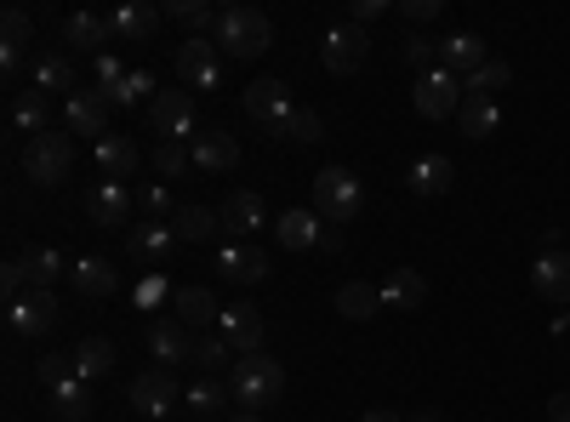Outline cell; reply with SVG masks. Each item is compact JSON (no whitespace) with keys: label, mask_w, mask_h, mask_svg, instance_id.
<instances>
[{"label":"cell","mask_w":570,"mask_h":422,"mask_svg":"<svg viewBox=\"0 0 570 422\" xmlns=\"http://www.w3.org/2000/svg\"><path fill=\"white\" fill-rule=\"evenodd\" d=\"M120 80H126L120 58H115V52H104V58H98V91H104V98H109V91H115Z\"/></svg>","instance_id":"obj_49"},{"label":"cell","mask_w":570,"mask_h":422,"mask_svg":"<svg viewBox=\"0 0 570 422\" xmlns=\"http://www.w3.org/2000/svg\"><path fill=\"white\" fill-rule=\"evenodd\" d=\"M383 12H389V0H354V18H348V23H360V29H365V23H376Z\"/></svg>","instance_id":"obj_51"},{"label":"cell","mask_w":570,"mask_h":422,"mask_svg":"<svg viewBox=\"0 0 570 422\" xmlns=\"http://www.w3.org/2000/svg\"><path fill=\"white\" fill-rule=\"evenodd\" d=\"M400 18L428 23V18H440V0H400Z\"/></svg>","instance_id":"obj_50"},{"label":"cell","mask_w":570,"mask_h":422,"mask_svg":"<svg viewBox=\"0 0 570 422\" xmlns=\"http://www.w3.org/2000/svg\"><path fill=\"white\" fill-rule=\"evenodd\" d=\"M365 29L360 23H337V29H325V40H320V63L331 69V75H354L360 63H365Z\"/></svg>","instance_id":"obj_10"},{"label":"cell","mask_w":570,"mask_h":422,"mask_svg":"<svg viewBox=\"0 0 570 422\" xmlns=\"http://www.w3.org/2000/svg\"><path fill=\"white\" fill-rule=\"evenodd\" d=\"M308 200H314V212H320L331 228H343V223L360 217L365 189H360V177H354L348 166H325V171H314V183H308Z\"/></svg>","instance_id":"obj_1"},{"label":"cell","mask_w":570,"mask_h":422,"mask_svg":"<svg viewBox=\"0 0 570 422\" xmlns=\"http://www.w3.org/2000/svg\"><path fill=\"white\" fill-rule=\"evenodd\" d=\"M171 228H177V241L206 246L223 223H217V212H212V206H177V212H171Z\"/></svg>","instance_id":"obj_32"},{"label":"cell","mask_w":570,"mask_h":422,"mask_svg":"<svg viewBox=\"0 0 570 422\" xmlns=\"http://www.w3.org/2000/svg\"><path fill=\"white\" fill-rule=\"evenodd\" d=\"M228 422H263V416H257V411H234Z\"/></svg>","instance_id":"obj_56"},{"label":"cell","mask_w":570,"mask_h":422,"mask_svg":"<svg viewBox=\"0 0 570 422\" xmlns=\"http://www.w3.org/2000/svg\"><path fill=\"white\" fill-rule=\"evenodd\" d=\"M428 303V279L416 268H400L383 279V308H422Z\"/></svg>","instance_id":"obj_33"},{"label":"cell","mask_w":570,"mask_h":422,"mask_svg":"<svg viewBox=\"0 0 570 422\" xmlns=\"http://www.w3.org/2000/svg\"><path fill=\"white\" fill-rule=\"evenodd\" d=\"M137 212H149V223H160L171 212V189L166 183H149V189H137Z\"/></svg>","instance_id":"obj_48"},{"label":"cell","mask_w":570,"mask_h":422,"mask_svg":"<svg viewBox=\"0 0 570 422\" xmlns=\"http://www.w3.org/2000/svg\"><path fill=\"white\" fill-rule=\"evenodd\" d=\"M52 405H58V422H86L91 416V389L80 377H69L63 389H52Z\"/></svg>","instance_id":"obj_39"},{"label":"cell","mask_w":570,"mask_h":422,"mask_svg":"<svg viewBox=\"0 0 570 422\" xmlns=\"http://www.w3.org/2000/svg\"><path fill=\"white\" fill-rule=\"evenodd\" d=\"M411 422H445V416H440V411H416Z\"/></svg>","instance_id":"obj_55"},{"label":"cell","mask_w":570,"mask_h":422,"mask_svg":"<svg viewBox=\"0 0 570 422\" xmlns=\"http://www.w3.org/2000/svg\"><path fill=\"white\" fill-rule=\"evenodd\" d=\"M400 58L416 69V75H428V69H440L434 58H440V40H428V35H405L400 40Z\"/></svg>","instance_id":"obj_43"},{"label":"cell","mask_w":570,"mask_h":422,"mask_svg":"<svg viewBox=\"0 0 570 422\" xmlns=\"http://www.w3.org/2000/svg\"><path fill=\"white\" fill-rule=\"evenodd\" d=\"M35 91H69V98H75V63H69V52H40L35 58Z\"/></svg>","instance_id":"obj_37"},{"label":"cell","mask_w":570,"mask_h":422,"mask_svg":"<svg viewBox=\"0 0 570 422\" xmlns=\"http://www.w3.org/2000/svg\"><path fill=\"white\" fill-rule=\"evenodd\" d=\"M531 286H537V297H548V303H570V252H537Z\"/></svg>","instance_id":"obj_22"},{"label":"cell","mask_w":570,"mask_h":422,"mask_svg":"<svg viewBox=\"0 0 570 422\" xmlns=\"http://www.w3.org/2000/svg\"><path fill=\"white\" fill-rule=\"evenodd\" d=\"M274 137H279V144H320V137H325V120H320L314 109H292V115L274 126Z\"/></svg>","instance_id":"obj_38"},{"label":"cell","mask_w":570,"mask_h":422,"mask_svg":"<svg viewBox=\"0 0 570 422\" xmlns=\"http://www.w3.org/2000/svg\"><path fill=\"white\" fill-rule=\"evenodd\" d=\"M131 206H137V195L126 189V183H91L86 189V217L98 228H126Z\"/></svg>","instance_id":"obj_15"},{"label":"cell","mask_w":570,"mask_h":422,"mask_svg":"<svg viewBox=\"0 0 570 422\" xmlns=\"http://www.w3.org/2000/svg\"><path fill=\"white\" fill-rule=\"evenodd\" d=\"M217 274L228 279V286H263L274 268H268L263 246H223L217 252Z\"/></svg>","instance_id":"obj_18"},{"label":"cell","mask_w":570,"mask_h":422,"mask_svg":"<svg viewBox=\"0 0 570 422\" xmlns=\"http://www.w3.org/2000/svg\"><path fill=\"white\" fill-rule=\"evenodd\" d=\"M46 120H52V104H46V91H35V86H29V91H18V98H12V126L29 137V144L52 131Z\"/></svg>","instance_id":"obj_29"},{"label":"cell","mask_w":570,"mask_h":422,"mask_svg":"<svg viewBox=\"0 0 570 422\" xmlns=\"http://www.w3.org/2000/svg\"><path fill=\"white\" fill-rule=\"evenodd\" d=\"M274 241H279L285 252H320V241H325V217H320L314 206L279 212V217H274Z\"/></svg>","instance_id":"obj_13"},{"label":"cell","mask_w":570,"mask_h":422,"mask_svg":"<svg viewBox=\"0 0 570 422\" xmlns=\"http://www.w3.org/2000/svg\"><path fill=\"white\" fill-rule=\"evenodd\" d=\"M188 160H195L200 171H234V166H240V144H234V137L228 131H195V137H188Z\"/></svg>","instance_id":"obj_20"},{"label":"cell","mask_w":570,"mask_h":422,"mask_svg":"<svg viewBox=\"0 0 570 422\" xmlns=\"http://www.w3.org/2000/svg\"><path fill=\"white\" fill-rule=\"evenodd\" d=\"M109 40H115V23L104 12H75L69 18V46H80V52H109Z\"/></svg>","instance_id":"obj_30"},{"label":"cell","mask_w":570,"mask_h":422,"mask_svg":"<svg viewBox=\"0 0 570 422\" xmlns=\"http://www.w3.org/2000/svg\"><path fill=\"white\" fill-rule=\"evenodd\" d=\"M23 63H29L23 46H0V69H7V75H23Z\"/></svg>","instance_id":"obj_52"},{"label":"cell","mask_w":570,"mask_h":422,"mask_svg":"<svg viewBox=\"0 0 570 422\" xmlns=\"http://www.w3.org/2000/svg\"><path fill=\"white\" fill-rule=\"evenodd\" d=\"M228 389H234V400H240L246 411H263V405H274L285 394V365L268 360V354H246V360L228 365Z\"/></svg>","instance_id":"obj_2"},{"label":"cell","mask_w":570,"mask_h":422,"mask_svg":"<svg viewBox=\"0 0 570 422\" xmlns=\"http://www.w3.org/2000/svg\"><path fill=\"white\" fill-rule=\"evenodd\" d=\"M69 279H75L80 297H115L120 292V274H115L109 257H75L69 263Z\"/></svg>","instance_id":"obj_24"},{"label":"cell","mask_w":570,"mask_h":422,"mask_svg":"<svg viewBox=\"0 0 570 422\" xmlns=\"http://www.w3.org/2000/svg\"><path fill=\"white\" fill-rule=\"evenodd\" d=\"M171 314L188 325V332H217V297L206 292V286H183L177 297H171Z\"/></svg>","instance_id":"obj_26"},{"label":"cell","mask_w":570,"mask_h":422,"mask_svg":"<svg viewBox=\"0 0 570 422\" xmlns=\"http://www.w3.org/2000/svg\"><path fill=\"white\" fill-rule=\"evenodd\" d=\"M160 7H149V0H120V7L109 12L115 23V40H155L160 35Z\"/></svg>","instance_id":"obj_21"},{"label":"cell","mask_w":570,"mask_h":422,"mask_svg":"<svg viewBox=\"0 0 570 422\" xmlns=\"http://www.w3.org/2000/svg\"><path fill=\"white\" fill-rule=\"evenodd\" d=\"M155 98H160V91H155V75H149V69H131V75L109 91V104H120V109H126V104H155Z\"/></svg>","instance_id":"obj_41"},{"label":"cell","mask_w":570,"mask_h":422,"mask_svg":"<svg viewBox=\"0 0 570 422\" xmlns=\"http://www.w3.org/2000/svg\"><path fill=\"white\" fill-rule=\"evenodd\" d=\"M23 171H29L35 189H58V183H69V171H75V144L58 137V131L35 137V144L23 149Z\"/></svg>","instance_id":"obj_4"},{"label":"cell","mask_w":570,"mask_h":422,"mask_svg":"<svg viewBox=\"0 0 570 422\" xmlns=\"http://www.w3.org/2000/svg\"><path fill=\"white\" fill-rule=\"evenodd\" d=\"M98 171H104V183H126L131 171H137V144H131V137H104V144H98Z\"/></svg>","instance_id":"obj_31"},{"label":"cell","mask_w":570,"mask_h":422,"mask_svg":"<svg viewBox=\"0 0 570 422\" xmlns=\"http://www.w3.org/2000/svg\"><path fill=\"white\" fill-rule=\"evenodd\" d=\"M155 166H160V177H166V183H177V177H183V166H188V144H166V137H160Z\"/></svg>","instance_id":"obj_47"},{"label":"cell","mask_w":570,"mask_h":422,"mask_svg":"<svg viewBox=\"0 0 570 422\" xmlns=\"http://www.w3.org/2000/svg\"><path fill=\"white\" fill-rule=\"evenodd\" d=\"M171 23H183L188 35L217 29V7H195V0H171Z\"/></svg>","instance_id":"obj_45"},{"label":"cell","mask_w":570,"mask_h":422,"mask_svg":"<svg viewBox=\"0 0 570 422\" xmlns=\"http://www.w3.org/2000/svg\"><path fill=\"white\" fill-rule=\"evenodd\" d=\"M149 354L160 360V365H188L195 360V337H188V325L177 320V314H160V320H149Z\"/></svg>","instance_id":"obj_14"},{"label":"cell","mask_w":570,"mask_h":422,"mask_svg":"<svg viewBox=\"0 0 570 422\" xmlns=\"http://www.w3.org/2000/svg\"><path fill=\"white\" fill-rule=\"evenodd\" d=\"M228 343L217 337V332H200L195 337V360H188V365H200V377H217V365H228Z\"/></svg>","instance_id":"obj_42"},{"label":"cell","mask_w":570,"mask_h":422,"mask_svg":"<svg viewBox=\"0 0 570 422\" xmlns=\"http://www.w3.org/2000/svg\"><path fill=\"white\" fill-rule=\"evenodd\" d=\"M183 383H177V371L171 365H149L142 377L131 383V411L142 416H171V405H183Z\"/></svg>","instance_id":"obj_7"},{"label":"cell","mask_w":570,"mask_h":422,"mask_svg":"<svg viewBox=\"0 0 570 422\" xmlns=\"http://www.w3.org/2000/svg\"><path fill=\"white\" fill-rule=\"evenodd\" d=\"M35 377H40L46 389H63V383L75 377V360H69V354H46V360L35 365Z\"/></svg>","instance_id":"obj_46"},{"label":"cell","mask_w":570,"mask_h":422,"mask_svg":"<svg viewBox=\"0 0 570 422\" xmlns=\"http://www.w3.org/2000/svg\"><path fill=\"white\" fill-rule=\"evenodd\" d=\"M177 75L195 86V91H217L223 86V58H217V40H206V35H188L183 46H177Z\"/></svg>","instance_id":"obj_8"},{"label":"cell","mask_w":570,"mask_h":422,"mask_svg":"<svg viewBox=\"0 0 570 422\" xmlns=\"http://www.w3.org/2000/svg\"><path fill=\"white\" fill-rule=\"evenodd\" d=\"M360 422H400V411H365Z\"/></svg>","instance_id":"obj_54"},{"label":"cell","mask_w":570,"mask_h":422,"mask_svg":"<svg viewBox=\"0 0 570 422\" xmlns=\"http://www.w3.org/2000/svg\"><path fill=\"white\" fill-rule=\"evenodd\" d=\"M548 416H553V422H570V394H553V400H548Z\"/></svg>","instance_id":"obj_53"},{"label":"cell","mask_w":570,"mask_h":422,"mask_svg":"<svg viewBox=\"0 0 570 422\" xmlns=\"http://www.w3.org/2000/svg\"><path fill=\"white\" fill-rule=\"evenodd\" d=\"M58 325V297L52 292H29L23 303H12V332L18 337H40Z\"/></svg>","instance_id":"obj_25"},{"label":"cell","mask_w":570,"mask_h":422,"mask_svg":"<svg viewBox=\"0 0 570 422\" xmlns=\"http://www.w3.org/2000/svg\"><path fill=\"white\" fill-rule=\"evenodd\" d=\"M69 360H75V377L80 383H98V377H109V371H115V343L109 337H80Z\"/></svg>","instance_id":"obj_28"},{"label":"cell","mask_w":570,"mask_h":422,"mask_svg":"<svg viewBox=\"0 0 570 422\" xmlns=\"http://www.w3.org/2000/svg\"><path fill=\"white\" fill-rule=\"evenodd\" d=\"M195 422H206V416H195Z\"/></svg>","instance_id":"obj_57"},{"label":"cell","mask_w":570,"mask_h":422,"mask_svg":"<svg viewBox=\"0 0 570 422\" xmlns=\"http://www.w3.org/2000/svg\"><path fill=\"white\" fill-rule=\"evenodd\" d=\"M456 126H462V137H473V144L497 137V131H502V109H497V98H462Z\"/></svg>","instance_id":"obj_27"},{"label":"cell","mask_w":570,"mask_h":422,"mask_svg":"<svg viewBox=\"0 0 570 422\" xmlns=\"http://www.w3.org/2000/svg\"><path fill=\"white\" fill-rule=\"evenodd\" d=\"M171 246H177V228H171V223H137V228H126V257L142 263V268L166 263Z\"/></svg>","instance_id":"obj_17"},{"label":"cell","mask_w":570,"mask_h":422,"mask_svg":"<svg viewBox=\"0 0 570 422\" xmlns=\"http://www.w3.org/2000/svg\"><path fill=\"white\" fill-rule=\"evenodd\" d=\"M23 274H29V292H52V279L69 274V257L52 246H35V252H23Z\"/></svg>","instance_id":"obj_35"},{"label":"cell","mask_w":570,"mask_h":422,"mask_svg":"<svg viewBox=\"0 0 570 422\" xmlns=\"http://www.w3.org/2000/svg\"><path fill=\"white\" fill-rule=\"evenodd\" d=\"M411 98H416V115H422V120H451V115L462 109L468 91H462V80H456L451 69H428V75H416Z\"/></svg>","instance_id":"obj_6"},{"label":"cell","mask_w":570,"mask_h":422,"mask_svg":"<svg viewBox=\"0 0 570 422\" xmlns=\"http://www.w3.org/2000/svg\"><path fill=\"white\" fill-rule=\"evenodd\" d=\"M217 223H223V234H234V246H246L257 228H268V200L257 189H234V195H223Z\"/></svg>","instance_id":"obj_9"},{"label":"cell","mask_w":570,"mask_h":422,"mask_svg":"<svg viewBox=\"0 0 570 422\" xmlns=\"http://www.w3.org/2000/svg\"><path fill=\"white\" fill-rule=\"evenodd\" d=\"M217 46L228 58H263L274 46V23L257 7H223L217 12Z\"/></svg>","instance_id":"obj_3"},{"label":"cell","mask_w":570,"mask_h":422,"mask_svg":"<svg viewBox=\"0 0 570 422\" xmlns=\"http://www.w3.org/2000/svg\"><path fill=\"white\" fill-rule=\"evenodd\" d=\"M564 325H570V320H564Z\"/></svg>","instance_id":"obj_58"},{"label":"cell","mask_w":570,"mask_h":422,"mask_svg":"<svg viewBox=\"0 0 570 422\" xmlns=\"http://www.w3.org/2000/svg\"><path fill=\"white\" fill-rule=\"evenodd\" d=\"M485 63H491V46H485V35L462 29V35H445V40H440V69H451L456 80L480 75Z\"/></svg>","instance_id":"obj_12"},{"label":"cell","mask_w":570,"mask_h":422,"mask_svg":"<svg viewBox=\"0 0 570 422\" xmlns=\"http://www.w3.org/2000/svg\"><path fill=\"white\" fill-rule=\"evenodd\" d=\"M508 86H513V69H508L502 58H491L480 75H468V80H462L468 98H497V91H508Z\"/></svg>","instance_id":"obj_40"},{"label":"cell","mask_w":570,"mask_h":422,"mask_svg":"<svg viewBox=\"0 0 570 422\" xmlns=\"http://www.w3.org/2000/svg\"><path fill=\"white\" fill-rule=\"evenodd\" d=\"M337 314H343V320H376V314H383V286L348 279V286L337 292Z\"/></svg>","instance_id":"obj_34"},{"label":"cell","mask_w":570,"mask_h":422,"mask_svg":"<svg viewBox=\"0 0 570 422\" xmlns=\"http://www.w3.org/2000/svg\"><path fill=\"white\" fill-rule=\"evenodd\" d=\"M263 332H268V320H263V308L246 303V297L228 303V308L217 314V337L240 354V360H246V354H263Z\"/></svg>","instance_id":"obj_5"},{"label":"cell","mask_w":570,"mask_h":422,"mask_svg":"<svg viewBox=\"0 0 570 422\" xmlns=\"http://www.w3.org/2000/svg\"><path fill=\"white\" fill-rule=\"evenodd\" d=\"M292 109H297V104H292V91H285V80H252V86H246V115H252L257 126L274 131Z\"/></svg>","instance_id":"obj_19"},{"label":"cell","mask_w":570,"mask_h":422,"mask_svg":"<svg viewBox=\"0 0 570 422\" xmlns=\"http://www.w3.org/2000/svg\"><path fill=\"white\" fill-rule=\"evenodd\" d=\"M234 400V389L223 383V377H200V383H188V394H183V405L195 411V416H206V422H217V411Z\"/></svg>","instance_id":"obj_36"},{"label":"cell","mask_w":570,"mask_h":422,"mask_svg":"<svg viewBox=\"0 0 570 422\" xmlns=\"http://www.w3.org/2000/svg\"><path fill=\"white\" fill-rule=\"evenodd\" d=\"M451 183H456V166H451L445 155H416V160L405 166V189H411L416 200H440V195H451Z\"/></svg>","instance_id":"obj_16"},{"label":"cell","mask_w":570,"mask_h":422,"mask_svg":"<svg viewBox=\"0 0 570 422\" xmlns=\"http://www.w3.org/2000/svg\"><path fill=\"white\" fill-rule=\"evenodd\" d=\"M149 120L166 144H188V137H195V98H188V91H160L149 104Z\"/></svg>","instance_id":"obj_11"},{"label":"cell","mask_w":570,"mask_h":422,"mask_svg":"<svg viewBox=\"0 0 570 422\" xmlns=\"http://www.w3.org/2000/svg\"><path fill=\"white\" fill-rule=\"evenodd\" d=\"M109 98H104V91L98 86H91V91H75V98H69V126L80 131V137H98V144H104V137H109Z\"/></svg>","instance_id":"obj_23"},{"label":"cell","mask_w":570,"mask_h":422,"mask_svg":"<svg viewBox=\"0 0 570 422\" xmlns=\"http://www.w3.org/2000/svg\"><path fill=\"white\" fill-rule=\"evenodd\" d=\"M29 40H35V18L23 7L0 12V46H23V52H29Z\"/></svg>","instance_id":"obj_44"}]
</instances>
